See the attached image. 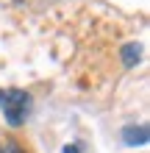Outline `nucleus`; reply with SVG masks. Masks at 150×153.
Wrapping results in <instances>:
<instances>
[{"label":"nucleus","mask_w":150,"mask_h":153,"mask_svg":"<svg viewBox=\"0 0 150 153\" xmlns=\"http://www.w3.org/2000/svg\"><path fill=\"white\" fill-rule=\"evenodd\" d=\"M64 153H81V150H78V145H67V148H64Z\"/></svg>","instance_id":"obj_5"},{"label":"nucleus","mask_w":150,"mask_h":153,"mask_svg":"<svg viewBox=\"0 0 150 153\" xmlns=\"http://www.w3.org/2000/svg\"><path fill=\"white\" fill-rule=\"evenodd\" d=\"M0 153H25L20 145H17V142H11V139H6L3 145H0Z\"/></svg>","instance_id":"obj_4"},{"label":"nucleus","mask_w":150,"mask_h":153,"mask_svg":"<svg viewBox=\"0 0 150 153\" xmlns=\"http://www.w3.org/2000/svg\"><path fill=\"white\" fill-rule=\"evenodd\" d=\"M0 109H3L6 123L17 128L31 114V95L25 89H0Z\"/></svg>","instance_id":"obj_1"},{"label":"nucleus","mask_w":150,"mask_h":153,"mask_svg":"<svg viewBox=\"0 0 150 153\" xmlns=\"http://www.w3.org/2000/svg\"><path fill=\"white\" fill-rule=\"evenodd\" d=\"M122 139H125V145L131 148H136V145H147V139H150V131H147V125H128V128H122Z\"/></svg>","instance_id":"obj_2"},{"label":"nucleus","mask_w":150,"mask_h":153,"mask_svg":"<svg viewBox=\"0 0 150 153\" xmlns=\"http://www.w3.org/2000/svg\"><path fill=\"white\" fill-rule=\"evenodd\" d=\"M142 59V45H125V48H122V61H125V67H134L136 61Z\"/></svg>","instance_id":"obj_3"}]
</instances>
